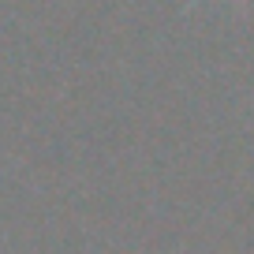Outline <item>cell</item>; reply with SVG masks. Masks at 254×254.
<instances>
[{
	"label": "cell",
	"mask_w": 254,
	"mask_h": 254,
	"mask_svg": "<svg viewBox=\"0 0 254 254\" xmlns=\"http://www.w3.org/2000/svg\"><path fill=\"white\" fill-rule=\"evenodd\" d=\"M198 4H206V0H190V4H187V8H198Z\"/></svg>",
	"instance_id": "6da1fadb"
}]
</instances>
